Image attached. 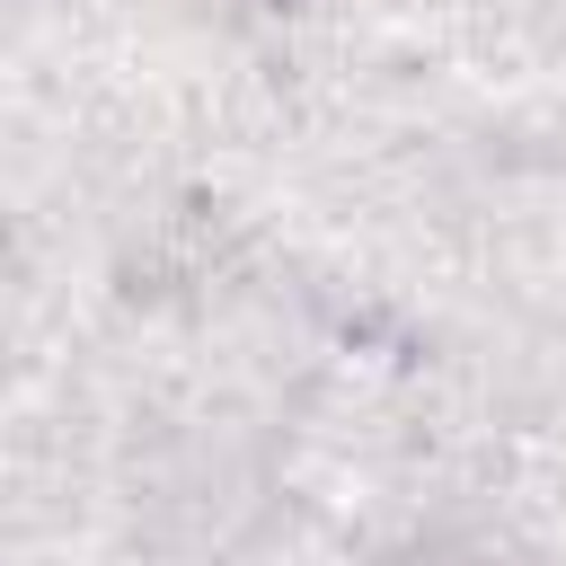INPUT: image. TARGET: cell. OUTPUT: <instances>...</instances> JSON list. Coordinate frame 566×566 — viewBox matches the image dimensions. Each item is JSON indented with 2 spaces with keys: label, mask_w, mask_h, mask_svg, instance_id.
<instances>
[{
  "label": "cell",
  "mask_w": 566,
  "mask_h": 566,
  "mask_svg": "<svg viewBox=\"0 0 566 566\" xmlns=\"http://www.w3.org/2000/svg\"><path fill=\"white\" fill-rule=\"evenodd\" d=\"M433 566H460V557H433Z\"/></svg>",
  "instance_id": "cell-1"
}]
</instances>
